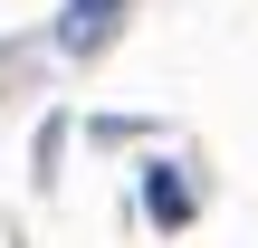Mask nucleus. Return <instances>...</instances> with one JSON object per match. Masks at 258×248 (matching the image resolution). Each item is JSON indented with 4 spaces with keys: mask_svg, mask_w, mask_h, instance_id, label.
<instances>
[{
    "mask_svg": "<svg viewBox=\"0 0 258 248\" xmlns=\"http://www.w3.org/2000/svg\"><path fill=\"white\" fill-rule=\"evenodd\" d=\"M124 10H134V0H67V10H57V48H67V57H96V48H115Z\"/></svg>",
    "mask_w": 258,
    "mask_h": 248,
    "instance_id": "f257e3e1",
    "label": "nucleus"
},
{
    "mask_svg": "<svg viewBox=\"0 0 258 248\" xmlns=\"http://www.w3.org/2000/svg\"><path fill=\"white\" fill-rule=\"evenodd\" d=\"M144 220H153V229H182V220H191V182H182V162H153V172H144Z\"/></svg>",
    "mask_w": 258,
    "mask_h": 248,
    "instance_id": "f03ea898",
    "label": "nucleus"
}]
</instances>
